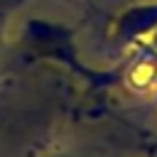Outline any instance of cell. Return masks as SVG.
<instances>
[{"label": "cell", "mask_w": 157, "mask_h": 157, "mask_svg": "<svg viewBox=\"0 0 157 157\" xmlns=\"http://www.w3.org/2000/svg\"><path fill=\"white\" fill-rule=\"evenodd\" d=\"M157 25V2H150V5H137L132 7L130 12H125L120 17V27L130 34L135 32H142L147 27H155Z\"/></svg>", "instance_id": "6da1fadb"}]
</instances>
